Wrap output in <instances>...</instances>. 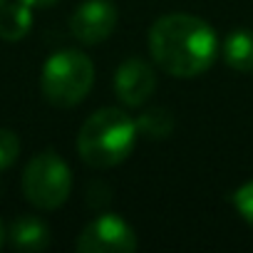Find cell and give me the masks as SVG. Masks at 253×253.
Instances as JSON below:
<instances>
[{
    "mask_svg": "<svg viewBox=\"0 0 253 253\" xmlns=\"http://www.w3.org/2000/svg\"><path fill=\"white\" fill-rule=\"evenodd\" d=\"M218 52L216 33L209 23L189 13L162 15L149 30V55L171 77L189 80L204 75Z\"/></svg>",
    "mask_w": 253,
    "mask_h": 253,
    "instance_id": "6da1fadb",
    "label": "cell"
},
{
    "mask_svg": "<svg viewBox=\"0 0 253 253\" xmlns=\"http://www.w3.org/2000/svg\"><path fill=\"white\" fill-rule=\"evenodd\" d=\"M137 119L124 109L102 107L84 119L77 134L80 159L92 169H112L122 164L137 147Z\"/></svg>",
    "mask_w": 253,
    "mask_h": 253,
    "instance_id": "7a4b0ae2",
    "label": "cell"
},
{
    "mask_svg": "<svg viewBox=\"0 0 253 253\" xmlns=\"http://www.w3.org/2000/svg\"><path fill=\"white\" fill-rule=\"evenodd\" d=\"M94 84V65L80 50H60L45 65L40 75V89L55 107L80 104Z\"/></svg>",
    "mask_w": 253,
    "mask_h": 253,
    "instance_id": "3957f363",
    "label": "cell"
},
{
    "mask_svg": "<svg viewBox=\"0 0 253 253\" xmlns=\"http://www.w3.org/2000/svg\"><path fill=\"white\" fill-rule=\"evenodd\" d=\"M70 191H72V174L60 154L47 149L28 162L23 171V194L35 209L40 211L60 209L70 199Z\"/></svg>",
    "mask_w": 253,
    "mask_h": 253,
    "instance_id": "277c9868",
    "label": "cell"
},
{
    "mask_svg": "<svg viewBox=\"0 0 253 253\" xmlns=\"http://www.w3.org/2000/svg\"><path fill=\"white\" fill-rule=\"evenodd\" d=\"M137 246L139 241L134 228L117 213H102L92 218L75 243L80 253H132Z\"/></svg>",
    "mask_w": 253,
    "mask_h": 253,
    "instance_id": "5b68a950",
    "label": "cell"
},
{
    "mask_svg": "<svg viewBox=\"0 0 253 253\" xmlns=\"http://www.w3.org/2000/svg\"><path fill=\"white\" fill-rule=\"evenodd\" d=\"M117 28V8L109 0H84L70 18V33L82 45L104 42Z\"/></svg>",
    "mask_w": 253,
    "mask_h": 253,
    "instance_id": "8992f818",
    "label": "cell"
},
{
    "mask_svg": "<svg viewBox=\"0 0 253 253\" xmlns=\"http://www.w3.org/2000/svg\"><path fill=\"white\" fill-rule=\"evenodd\" d=\"M157 89V75L139 57L124 60L114 72V94L124 107H142Z\"/></svg>",
    "mask_w": 253,
    "mask_h": 253,
    "instance_id": "52a82bcc",
    "label": "cell"
},
{
    "mask_svg": "<svg viewBox=\"0 0 253 253\" xmlns=\"http://www.w3.org/2000/svg\"><path fill=\"white\" fill-rule=\"evenodd\" d=\"M8 241L15 251L38 253L50 246V228L45 221H40L35 216H23V218L13 221V226L8 228Z\"/></svg>",
    "mask_w": 253,
    "mask_h": 253,
    "instance_id": "ba28073f",
    "label": "cell"
},
{
    "mask_svg": "<svg viewBox=\"0 0 253 253\" xmlns=\"http://www.w3.org/2000/svg\"><path fill=\"white\" fill-rule=\"evenodd\" d=\"M33 28V8L28 3H5L0 8V38L8 42L23 40Z\"/></svg>",
    "mask_w": 253,
    "mask_h": 253,
    "instance_id": "9c48e42d",
    "label": "cell"
},
{
    "mask_svg": "<svg viewBox=\"0 0 253 253\" xmlns=\"http://www.w3.org/2000/svg\"><path fill=\"white\" fill-rule=\"evenodd\" d=\"M223 60L236 72H251L253 70V30L248 28L233 30L223 42Z\"/></svg>",
    "mask_w": 253,
    "mask_h": 253,
    "instance_id": "30bf717a",
    "label": "cell"
},
{
    "mask_svg": "<svg viewBox=\"0 0 253 253\" xmlns=\"http://www.w3.org/2000/svg\"><path fill=\"white\" fill-rule=\"evenodd\" d=\"M137 129L147 139H167L174 132V114L167 107H154L139 114L137 119Z\"/></svg>",
    "mask_w": 253,
    "mask_h": 253,
    "instance_id": "8fae6325",
    "label": "cell"
},
{
    "mask_svg": "<svg viewBox=\"0 0 253 253\" xmlns=\"http://www.w3.org/2000/svg\"><path fill=\"white\" fill-rule=\"evenodd\" d=\"M20 154V139L10 129H0V171H5L15 164Z\"/></svg>",
    "mask_w": 253,
    "mask_h": 253,
    "instance_id": "7c38bea8",
    "label": "cell"
},
{
    "mask_svg": "<svg viewBox=\"0 0 253 253\" xmlns=\"http://www.w3.org/2000/svg\"><path fill=\"white\" fill-rule=\"evenodd\" d=\"M231 201H233L236 211L241 213V218H243L246 223H251V226H253V181L241 184V186L233 191Z\"/></svg>",
    "mask_w": 253,
    "mask_h": 253,
    "instance_id": "4fadbf2b",
    "label": "cell"
},
{
    "mask_svg": "<svg viewBox=\"0 0 253 253\" xmlns=\"http://www.w3.org/2000/svg\"><path fill=\"white\" fill-rule=\"evenodd\" d=\"M23 3H28L30 8H50V5L57 3V0H23Z\"/></svg>",
    "mask_w": 253,
    "mask_h": 253,
    "instance_id": "5bb4252c",
    "label": "cell"
},
{
    "mask_svg": "<svg viewBox=\"0 0 253 253\" xmlns=\"http://www.w3.org/2000/svg\"><path fill=\"white\" fill-rule=\"evenodd\" d=\"M5 238H8V231H5V226H3V223H0V248L5 246Z\"/></svg>",
    "mask_w": 253,
    "mask_h": 253,
    "instance_id": "9a60e30c",
    "label": "cell"
},
{
    "mask_svg": "<svg viewBox=\"0 0 253 253\" xmlns=\"http://www.w3.org/2000/svg\"><path fill=\"white\" fill-rule=\"evenodd\" d=\"M5 3H8V0H0V8H3V5H5Z\"/></svg>",
    "mask_w": 253,
    "mask_h": 253,
    "instance_id": "2e32d148",
    "label": "cell"
}]
</instances>
